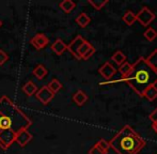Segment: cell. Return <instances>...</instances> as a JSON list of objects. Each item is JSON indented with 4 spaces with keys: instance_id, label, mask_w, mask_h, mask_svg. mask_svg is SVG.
Instances as JSON below:
<instances>
[{
    "instance_id": "obj_1",
    "label": "cell",
    "mask_w": 157,
    "mask_h": 154,
    "mask_svg": "<svg viewBox=\"0 0 157 154\" xmlns=\"http://www.w3.org/2000/svg\"><path fill=\"white\" fill-rule=\"evenodd\" d=\"M31 125V119L9 96L0 98V148L2 150H8L15 142L17 134Z\"/></svg>"
},
{
    "instance_id": "obj_2",
    "label": "cell",
    "mask_w": 157,
    "mask_h": 154,
    "mask_svg": "<svg viewBox=\"0 0 157 154\" xmlns=\"http://www.w3.org/2000/svg\"><path fill=\"white\" fill-rule=\"evenodd\" d=\"M125 81L139 96H143V92L152 86L157 83V71L153 70L145 61L144 57H140L134 64H132V72L125 78H121L113 81H105L101 85Z\"/></svg>"
},
{
    "instance_id": "obj_3",
    "label": "cell",
    "mask_w": 157,
    "mask_h": 154,
    "mask_svg": "<svg viewBox=\"0 0 157 154\" xmlns=\"http://www.w3.org/2000/svg\"><path fill=\"white\" fill-rule=\"evenodd\" d=\"M109 146L118 154H137L147 146V142L129 125H124L109 141Z\"/></svg>"
},
{
    "instance_id": "obj_4",
    "label": "cell",
    "mask_w": 157,
    "mask_h": 154,
    "mask_svg": "<svg viewBox=\"0 0 157 154\" xmlns=\"http://www.w3.org/2000/svg\"><path fill=\"white\" fill-rule=\"evenodd\" d=\"M155 19V14L147 6H143L136 14V21H139L143 27H147Z\"/></svg>"
},
{
    "instance_id": "obj_5",
    "label": "cell",
    "mask_w": 157,
    "mask_h": 154,
    "mask_svg": "<svg viewBox=\"0 0 157 154\" xmlns=\"http://www.w3.org/2000/svg\"><path fill=\"white\" fill-rule=\"evenodd\" d=\"M35 96L43 105H47L55 98V94L48 89L47 86H43L41 89L37 90V92L35 93Z\"/></svg>"
},
{
    "instance_id": "obj_6",
    "label": "cell",
    "mask_w": 157,
    "mask_h": 154,
    "mask_svg": "<svg viewBox=\"0 0 157 154\" xmlns=\"http://www.w3.org/2000/svg\"><path fill=\"white\" fill-rule=\"evenodd\" d=\"M85 41L86 40L81 36H77L76 38L67 45V50L77 59V60H81L80 56H79V48H80V46L82 45V43Z\"/></svg>"
},
{
    "instance_id": "obj_7",
    "label": "cell",
    "mask_w": 157,
    "mask_h": 154,
    "mask_svg": "<svg viewBox=\"0 0 157 154\" xmlns=\"http://www.w3.org/2000/svg\"><path fill=\"white\" fill-rule=\"evenodd\" d=\"M49 43V39L44 33H37L30 40V44L37 50H41L42 48L46 47Z\"/></svg>"
},
{
    "instance_id": "obj_8",
    "label": "cell",
    "mask_w": 157,
    "mask_h": 154,
    "mask_svg": "<svg viewBox=\"0 0 157 154\" xmlns=\"http://www.w3.org/2000/svg\"><path fill=\"white\" fill-rule=\"evenodd\" d=\"M32 140V135L28 132V129H23L17 134L16 138H15V142H17L19 147L24 148L26 147L30 141Z\"/></svg>"
},
{
    "instance_id": "obj_9",
    "label": "cell",
    "mask_w": 157,
    "mask_h": 154,
    "mask_svg": "<svg viewBox=\"0 0 157 154\" xmlns=\"http://www.w3.org/2000/svg\"><path fill=\"white\" fill-rule=\"evenodd\" d=\"M98 72H99V74L104 77V78H106V79L109 80V79L112 78V76L116 74L117 69L110 62H105L98 69Z\"/></svg>"
},
{
    "instance_id": "obj_10",
    "label": "cell",
    "mask_w": 157,
    "mask_h": 154,
    "mask_svg": "<svg viewBox=\"0 0 157 154\" xmlns=\"http://www.w3.org/2000/svg\"><path fill=\"white\" fill-rule=\"evenodd\" d=\"M50 48H52V50L56 55L61 56V55H63V52H65V50H67V45H66L61 39H57L56 41L52 43V45Z\"/></svg>"
},
{
    "instance_id": "obj_11",
    "label": "cell",
    "mask_w": 157,
    "mask_h": 154,
    "mask_svg": "<svg viewBox=\"0 0 157 154\" xmlns=\"http://www.w3.org/2000/svg\"><path fill=\"white\" fill-rule=\"evenodd\" d=\"M88 98H88L87 93H86L85 91H82V90H78V91L75 92L74 95H73V101H74V103L77 106H82V105H85L86 103H87Z\"/></svg>"
},
{
    "instance_id": "obj_12",
    "label": "cell",
    "mask_w": 157,
    "mask_h": 154,
    "mask_svg": "<svg viewBox=\"0 0 157 154\" xmlns=\"http://www.w3.org/2000/svg\"><path fill=\"white\" fill-rule=\"evenodd\" d=\"M47 73H48L47 69H46V67L43 64H37L32 71V74L35 76V78H37L39 80H42L44 77H46Z\"/></svg>"
},
{
    "instance_id": "obj_13",
    "label": "cell",
    "mask_w": 157,
    "mask_h": 154,
    "mask_svg": "<svg viewBox=\"0 0 157 154\" xmlns=\"http://www.w3.org/2000/svg\"><path fill=\"white\" fill-rule=\"evenodd\" d=\"M75 21L78 24L79 27L86 28L90 24V21H91V17H90L89 15L87 14V13L82 12V13H80V14H79L78 16L76 17Z\"/></svg>"
},
{
    "instance_id": "obj_14",
    "label": "cell",
    "mask_w": 157,
    "mask_h": 154,
    "mask_svg": "<svg viewBox=\"0 0 157 154\" xmlns=\"http://www.w3.org/2000/svg\"><path fill=\"white\" fill-rule=\"evenodd\" d=\"M23 92L26 94V95H28V96L34 95V94L37 92L36 85H34V83H33L31 80L27 81V83H26L25 85L23 86Z\"/></svg>"
},
{
    "instance_id": "obj_15",
    "label": "cell",
    "mask_w": 157,
    "mask_h": 154,
    "mask_svg": "<svg viewBox=\"0 0 157 154\" xmlns=\"http://www.w3.org/2000/svg\"><path fill=\"white\" fill-rule=\"evenodd\" d=\"M60 9L65 13H71L75 8H76V3L72 0H63L59 3Z\"/></svg>"
},
{
    "instance_id": "obj_16",
    "label": "cell",
    "mask_w": 157,
    "mask_h": 154,
    "mask_svg": "<svg viewBox=\"0 0 157 154\" xmlns=\"http://www.w3.org/2000/svg\"><path fill=\"white\" fill-rule=\"evenodd\" d=\"M47 88L52 92V93L56 94L57 92H59L61 89H62V83H61L58 79L54 78V79H52L49 83H48Z\"/></svg>"
},
{
    "instance_id": "obj_17",
    "label": "cell",
    "mask_w": 157,
    "mask_h": 154,
    "mask_svg": "<svg viewBox=\"0 0 157 154\" xmlns=\"http://www.w3.org/2000/svg\"><path fill=\"white\" fill-rule=\"evenodd\" d=\"M143 96L149 101H154L157 98V87L156 86H152L149 87L144 92H143Z\"/></svg>"
},
{
    "instance_id": "obj_18",
    "label": "cell",
    "mask_w": 157,
    "mask_h": 154,
    "mask_svg": "<svg viewBox=\"0 0 157 154\" xmlns=\"http://www.w3.org/2000/svg\"><path fill=\"white\" fill-rule=\"evenodd\" d=\"M145 61L152 69L157 71V49H154L153 52H151L149 55V57L145 58Z\"/></svg>"
},
{
    "instance_id": "obj_19",
    "label": "cell",
    "mask_w": 157,
    "mask_h": 154,
    "mask_svg": "<svg viewBox=\"0 0 157 154\" xmlns=\"http://www.w3.org/2000/svg\"><path fill=\"white\" fill-rule=\"evenodd\" d=\"M111 60H113V62H116L117 64L120 67V65H122L124 62H126V56L121 50H118V52H116L111 56Z\"/></svg>"
},
{
    "instance_id": "obj_20",
    "label": "cell",
    "mask_w": 157,
    "mask_h": 154,
    "mask_svg": "<svg viewBox=\"0 0 157 154\" xmlns=\"http://www.w3.org/2000/svg\"><path fill=\"white\" fill-rule=\"evenodd\" d=\"M122 19L127 26H132V25H134V23L136 21V14H134L132 11H127V12L123 15Z\"/></svg>"
},
{
    "instance_id": "obj_21",
    "label": "cell",
    "mask_w": 157,
    "mask_h": 154,
    "mask_svg": "<svg viewBox=\"0 0 157 154\" xmlns=\"http://www.w3.org/2000/svg\"><path fill=\"white\" fill-rule=\"evenodd\" d=\"M119 72H120L121 75H122V78H125V77H127L129 75L130 72H132V64L128 62H124L122 65L119 67Z\"/></svg>"
},
{
    "instance_id": "obj_22",
    "label": "cell",
    "mask_w": 157,
    "mask_h": 154,
    "mask_svg": "<svg viewBox=\"0 0 157 154\" xmlns=\"http://www.w3.org/2000/svg\"><path fill=\"white\" fill-rule=\"evenodd\" d=\"M143 36H144V38L147 40V41L150 42H153L154 40L157 38V31L154 28L152 27H149L147 30L144 31V33H143Z\"/></svg>"
},
{
    "instance_id": "obj_23",
    "label": "cell",
    "mask_w": 157,
    "mask_h": 154,
    "mask_svg": "<svg viewBox=\"0 0 157 154\" xmlns=\"http://www.w3.org/2000/svg\"><path fill=\"white\" fill-rule=\"evenodd\" d=\"M89 3L95 10H101L108 3V0H89Z\"/></svg>"
},
{
    "instance_id": "obj_24",
    "label": "cell",
    "mask_w": 157,
    "mask_h": 154,
    "mask_svg": "<svg viewBox=\"0 0 157 154\" xmlns=\"http://www.w3.org/2000/svg\"><path fill=\"white\" fill-rule=\"evenodd\" d=\"M95 146H96L98 149H101V151H104L105 153H107L108 151H109V149H110L109 142H108L107 140H105V139H99L98 141L96 142V144H95Z\"/></svg>"
},
{
    "instance_id": "obj_25",
    "label": "cell",
    "mask_w": 157,
    "mask_h": 154,
    "mask_svg": "<svg viewBox=\"0 0 157 154\" xmlns=\"http://www.w3.org/2000/svg\"><path fill=\"white\" fill-rule=\"evenodd\" d=\"M91 46L92 45H91V43H90V42H88V41L83 42L82 45H81L80 48H79V56H80V58H82V56L88 52V49H89Z\"/></svg>"
},
{
    "instance_id": "obj_26",
    "label": "cell",
    "mask_w": 157,
    "mask_h": 154,
    "mask_svg": "<svg viewBox=\"0 0 157 154\" xmlns=\"http://www.w3.org/2000/svg\"><path fill=\"white\" fill-rule=\"evenodd\" d=\"M95 52H96V50H95V48L93 47V46H91V47H90L89 49H88V52H86V54L82 56L81 60H88V59H90L95 54Z\"/></svg>"
},
{
    "instance_id": "obj_27",
    "label": "cell",
    "mask_w": 157,
    "mask_h": 154,
    "mask_svg": "<svg viewBox=\"0 0 157 154\" xmlns=\"http://www.w3.org/2000/svg\"><path fill=\"white\" fill-rule=\"evenodd\" d=\"M9 60V55L3 49H0V65H3Z\"/></svg>"
},
{
    "instance_id": "obj_28",
    "label": "cell",
    "mask_w": 157,
    "mask_h": 154,
    "mask_svg": "<svg viewBox=\"0 0 157 154\" xmlns=\"http://www.w3.org/2000/svg\"><path fill=\"white\" fill-rule=\"evenodd\" d=\"M89 154H107V153H105L104 151H101V149H98L96 146H93L89 150Z\"/></svg>"
},
{
    "instance_id": "obj_29",
    "label": "cell",
    "mask_w": 157,
    "mask_h": 154,
    "mask_svg": "<svg viewBox=\"0 0 157 154\" xmlns=\"http://www.w3.org/2000/svg\"><path fill=\"white\" fill-rule=\"evenodd\" d=\"M150 120L152 121V123H157V108L150 115Z\"/></svg>"
},
{
    "instance_id": "obj_30",
    "label": "cell",
    "mask_w": 157,
    "mask_h": 154,
    "mask_svg": "<svg viewBox=\"0 0 157 154\" xmlns=\"http://www.w3.org/2000/svg\"><path fill=\"white\" fill-rule=\"evenodd\" d=\"M152 127H153V129L157 133V123H153V125H152Z\"/></svg>"
},
{
    "instance_id": "obj_31",
    "label": "cell",
    "mask_w": 157,
    "mask_h": 154,
    "mask_svg": "<svg viewBox=\"0 0 157 154\" xmlns=\"http://www.w3.org/2000/svg\"><path fill=\"white\" fill-rule=\"evenodd\" d=\"M2 24H3V23H2V21H1V19H0V28H1V26H2Z\"/></svg>"
},
{
    "instance_id": "obj_32",
    "label": "cell",
    "mask_w": 157,
    "mask_h": 154,
    "mask_svg": "<svg viewBox=\"0 0 157 154\" xmlns=\"http://www.w3.org/2000/svg\"><path fill=\"white\" fill-rule=\"evenodd\" d=\"M156 154H157V153H156Z\"/></svg>"
}]
</instances>
